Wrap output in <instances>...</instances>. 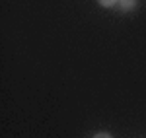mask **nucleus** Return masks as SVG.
<instances>
[{
  "label": "nucleus",
  "mask_w": 146,
  "mask_h": 138,
  "mask_svg": "<svg viewBox=\"0 0 146 138\" xmlns=\"http://www.w3.org/2000/svg\"><path fill=\"white\" fill-rule=\"evenodd\" d=\"M98 4L101 8H113V6L119 4V0H98Z\"/></svg>",
  "instance_id": "2"
},
{
  "label": "nucleus",
  "mask_w": 146,
  "mask_h": 138,
  "mask_svg": "<svg viewBox=\"0 0 146 138\" xmlns=\"http://www.w3.org/2000/svg\"><path fill=\"white\" fill-rule=\"evenodd\" d=\"M92 138H113V136L109 134V132H96Z\"/></svg>",
  "instance_id": "3"
},
{
  "label": "nucleus",
  "mask_w": 146,
  "mask_h": 138,
  "mask_svg": "<svg viewBox=\"0 0 146 138\" xmlns=\"http://www.w3.org/2000/svg\"><path fill=\"white\" fill-rule=\"evenodd\" d=\"M119 10L121 12H133L136 10V6H138V0H119Z\"/></svg>",
  "instance_id": "1"
}]
</instances>
